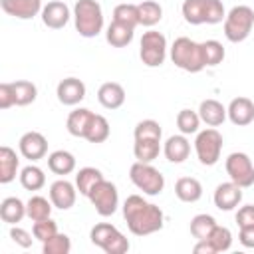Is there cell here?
<instances>
[{
    "mask_svg": "<svg viewBox=\"0 0 254 254\" xmlns=\"http://www.w3.org/2000/svg\"><path fill=\"white\" fill-rule=\"evenodd\" d=\"M222 143H224L222 135L214 127L198 131V135L194 139V151H196L200 165H204V167L216 165L220 159V153H222Z\"/></svg>",
    "mask_w": 254,
    "mask_h": 254,
    "instance_id": "cell-7",
    "label": "cell"
},
{
    "mask_svg": "<svg viewBox=\"0 0 254 254\" xmlns=\"http://www.w3.org/2000/svg\"><path fill=\"white\" fill-rule=\"evenodd\" d=\"M20 155L30 161H40L48 155V139L38 131H28L18 141Z\"/></svg>",
    "mask_w": 254,
    "mask_h": 254,
    "instance_id": "cell-11",
    "label": "cell"
},
{
    "mask_svg": "<svg viewBox=\"0 0 254 254\" xmlns=\"http://www.w3.org/2000/svg\"><path fill=\"white\" fill-rule=\"evenodd\" d=\"M2 10L18 20H32L42 14V0H0Z\"/></svg>",
    "mask_w": 254,
    "mask_h": 254,
    "instance_id": "cell-14",
    "label": "cell"
},
{
    "mask_svg": "<svg viewBox=\"0 0 254 254\" xmlns=\"http://www.w3.org/2000/svg\"><path fill=\"white\" fill-rule=\"evenodd\" d=\"M175 194L183 202H196L202 196V185L194 177H181L175 183Z\"/></svg>",
    "mask_w": 254,
    "mask_h": 254,
    "instance_id": "cell-23",
    "label": "cell"
},
{
    "mask_svg": "<svg viewBox=\"0 0 254 254\" xmlns=\"http://www.w3.org/2000/svg\"><path fill=\"white\" fill-rule=\"evenodd\" d=\"M109 133H111V127H109V121L103 117V115H93V121H91V125H89V131H87V135H85V139L89 141V143H103V141H107V137H109Z\"/></svg>",
    "mask_w": 254,
    "mask_h": 254,
    "instance_id": "cell-34",
    "label": "cell"
},
{
    "mask_svg": "<svg viewBox=\"0 0 254 254\" xmlns=\"http://www.w3.org/2000/svg\"><path fill=\"white\" fill-rule=\"evenodd\" d=\"M75 30L83 38H95L103 30V10L97 0H77L73 6Z\"/></svg>",
    "mask_w": 254,
    "mask_h": 254,
    "instance_id": "cell-2",
    "label": "cell"
},
{
    "mask_svg": "<svg viewBox=\"0 0 254 254\" xmlns=\"http://www.w3.org/2000/svg\"><path fill=\"white\" fill-rule=\"evenodd\" d=\"M139 58L147 67L163 65V62L167 58V38L161 32H155V30L145 32L143 38H141Z\"/></svg>",
    "mask_w": 254,
    "mask_h": 254,
    "instance_id": "cell-8",
    "label": "cell"
},
{
    "mask_svg": "<svg viewBox=\"0 0 254 254\" xmlns=\"http://www.w3.org/2000/svg\"><path fill=\"white\" fill-rule=\"evenodd\" d=\"M206 240H210V244L214 246L216 252H226V250H230V246H232V232H230L226 226L216 224L214 230L210 232V236H208Z\"/></svg>",
    "mask_w": 254,
    "mask_h": 254,
    "instance_id": "cell-39",
    "label": "cell"
},
{
    "mask_svg": "<svg viewBox=\"0 0 254 254\" xmlns=\"http://www.w3.org/2000/svg\"><path fill=\"white\" fill-rule=\"evenodd\" d=\"M42 250H44V254H67L71 250V240L67 234L58 232L56 236H52L50 240H46L42 244Z\"/></svg>",
    "mask_w": 254,
    "mask_h": 254,
    "instance_id": "cell-40",
    "label": "cell"
},
{
    "mask_svg": "<svg viewBox=\"0 0 254 254\" xmlns=\"http://www.w3.org/2000/svg\"><path fill=\"white\" fill-rule=\"evenodd\" d=\"M32 234L36 240H40L44 244L46 240H50L52 236L58 234V224H56V220H52V216L44 218V220H36L32 226Z\"/></svg>",
    "mask_w": 254,
    "mask_h": 254,
    "instance_id": "cell-42",
    "label": "cell"
},
{
    "mask_svg": "<svg viewBox=\"0 0 254 254\" xmlns=\"http://www.w3.org/2000/svg\"><path fill=\"white\" fill-rule=\"evenodd\" d=\"M10 238H12L18 246H22V248H30V246H32V234H30L28 230L16 226V224H12V228H10Z\"/></svg>",
    "mask_w": 254,
    "mask_h": 254,
    "instance_id": "cell-45",
    "label": "cell"
},
{
    "mask_svg": "<svg viewBox=\"0 0 254 254\" xmlns=\"http://www.w3.org/2000/svg\"><path fill=\"white\" fill-rule=\"evenodd\" d=\"M14 91H16V105H20V107L34 103L38 97V87L28 79L14 81Z\"/></svg>",
    "mask_w": 254,
    "mask_h": 254,
    "instance_id": "cell-37",
    "label": "cell"
},
{
    "mask_svg": "<svg viewBox=\"0 0 254 254\" xmlns=\"http://www.w3.org/2000/svg\"><path fill=\"white\" fill-rule=\"evenodd\" d=\"M198 115H200V121H204L206 125L210 127H218L224 123L226 119V107L216 101V99H204L200 101V107H198Z\"/></svg>",
    "mask_w": 254,
    "mask_h": 254,
    "instance_id": "cell-22",
    "label": "cell"
},
{
    "mask_svg": "<svg viewBox=\"0 0 254 254\" xmlns=\"http://www.w3.org/2000/svg\"><path fill=\"white\" fill-rule=\"evenodd\" d=\"M75 198H77V187L71 185L69 181L60 179V181L50 185V200L56 208L67 210L75 204Z\"/></svg>",
    "mask_w": 254,
    "mask_h": 254,
    "instance_id": "cell-12",
    "label": "cell"
},
{
    "mask_svg": "<svg viewBox=\"0 0 254 254\" xmlns=\"http://www.w3.org/2000/svg\"><path fill=\"white\" fill-rule=\"evenodd\" d=\"M214 226H216L214 216H210V214H196L190 220V234L196 240H204V238L210 236V232L214 230Z\"/></svg>",
    "mask_w": 254,
    "mask_h": 254,
    "instance_id": "cell-33",
    "label": "cell"
},
{
    "mask_svg": "<svg viewBox=\"0 0 254 254\" xmlns=\"http://www.w3.org/2000/svg\"><path fill=\"white\" fill-rule=\"evenodd\" d=\"M254 28V10L250 6H234L224 18V36L228 42H244Z\"/></svg>",
    "mask_w": 254,
    "mask_h": 254,
    "instance_id": "cell-4",
    "label": "cell"
},
{
    "mask_svg": "<svg viewBox=\"0 0 254 254\" xmlns=\"http://www.w3.org/2000/svg\"><path fill=\"white\" fill-rule=\"evenodd\" d=\"M56 95L64 105H77L85 97V83L77 77H65L58 83Z\"/></svg>",
    "mask_w": 254,
    "mask_h": 254,
    "instance_id": "cell-15",
    "label": "cell"
},
{
    "mask_svg": "<svg viewBox=\"0 0 254 254\" xmlns=\"http://www.w3.org/2000/svg\"><path fill=\"white\" fill-rule=\"evenodd\" d=\"M177 127L183 135H190L196 133L200 127V115L192 109H181L177 113Z\"/></svg>",
    "mask_w": 254,
    "mask_h": 254,
    "instance_id": "cell-38",
    "label": "cell"
},
{
    "mask_svg": "<svg viewBox=\"0 0 254 254\" xmlns=\"http://www.w3.org/2000/svg\"><path fill=\"white\" fill-rule=\"evenodd\" d=\"M137 10H139V26L151 28V26L159 24L163 18V8L155 0H145V2L137 4Z\"/></svg>",
    "mask_w": 254,
    "mask_h": 254,
    "instance_id": "cell-31",
    "label": "cell"
},
{
    "mask_svg": "<svg viewBox=\"0 0 254 254\" xmlns=\"http://www.w3.org/2000/svg\"><path fill=\"white\" fill-rule=\"evenodd\" d=\"M212 200H214V206L218 210H234L242 200V187H238L232 181L220 183L214 190Z\"/></svg>",
    "mask_w": 254,
    "mask_h": 254,
    "instance_id": "cell-13",
    "label": "cell"
},
{
    "mask_svg": "<svg viewBox=\"0 0 254 254\" xmlns=\"http://www.w3.org/2000/svg\"><path fill=\"white\" fill-rule=\"evenodd\" d=\"M226 175L230 177L232 183H236L242 189H248L254 185V165L246 153H230L226 157Z\"/></svg>",
    "mask_w": 254,
    "mask_h": 254,
    "instance_id": "cell-10",
    "label": "cell"
},
{
    "mask_svg": "<svg viewBox=\"0 0 254 254\" xmlns=\"http://www.w3.org/2000/svg\"><path fill=\"white\" fill-rule=\"evenodd\" d=\"M123 218L127 222V228L135 236L155 234L165 224L163 210L157 204L147 202L139 194H131V196L125 198V202H123Z\"/></svg>",
    "mask_w": 254,
    "mask_h": 254,
    "instance_id": "cell-1",
    "label": "cell"
},
{
    "mask_svg": "<svg viewBox=\"0 0 254 254\" xmlns=\"http://www.w3.org/2000/svg\"><path fill=\"white\" fill-rule=\"evenodd\" d=\"M93 111L85 109V107H79V109H73L69 115H67V121H65V127L69 131V135L73 137H81L85 139L87 131H89V125L93 121Z\"/></svg>",
    "mask_w": 254,
    "mask_h": 254,
    "instance_id": "cell-20",
    "label": "cell"
},
{
    "mask_svg": "<svg viewBox=\"0 0 254 254\" xmlns=\"http://www.w3.org/2000/svg\"><path fill=\"white\" fill-rule=\"evenodd\" d=\"M113 20L115 22H121L125 26H131V28H137L139 26V10H137V4H117L113 8Z\"/></svg>",
    "mask_w": 254,
    "mask_h": 254,
    "instance_id": "cell-36",
    "label": "cell"
},
{
    "mask_svg": "<svg viewBox=\"0 0 254 254\" xmlns=\"http://www.w3.org/2000/svg\"><path fill=\"white\" fill-rule=\"evenodd\" d=\"M89 238L97 248L107 254H125L129 250V240L123 236V232H119V228L109 222L95 224L89 232Z\"/></svg>",
    "mask_w": 254,
    "mask_h": 254,
    "instance_id": "cell-6",
    "label": "cell"
},
{
    "mask_svg": "<svg viewBox=\"0 0 254 254\" xmlns=\"http://www.w3.org/2000/svg\"><path fill=\"white\" fill-rule=\"evenodd\" d=\"M89 202L97 210L99 216H111L119 206V192L111 181H99L87 194Z\"/></svg>",
    "mask_w": 254,
    "mask_h": 254,
    "instance_id": "cell-9",
    "label": "cell"
},
{
    "mask_svg": "<svg viewBox=\"0 0 254 254\" xmlns=\"http://www.w3.org/2000/svg\"><path fill=\"white\" fill-rule=\"evenodd\" d=\"M16 105V91H14V83H0V109H8Z\"/></svg>",
    "mask_w": 254,
    "mask_h": 254,
    "instance_id": "cell-44",
    "label": "cell"
},
{
    "mask_svg": "<svg viewBox=\"0 0 254 254\" xmlns=\"http://www.w3.org/2000/svg\"><path fill=\"white\" fill-rule=\"evenodd\" d=\"M161 153V139H135L133 155L141 163H153Z\"/></svg>",
    "mask_w": 254,
    "mask_h": 254,
    "instance_id": "cell-27",
    "label": "cell"
},
{
    "mask_svg": "<svg viewBox=\"0 0 254 254\" xmlns=\"http://www.w3.org/2000/svg\"><path fill=\"white\" fill-rule=\"evenodd\" d=\"M196 254H216V250H214V246L210 244V240H196V244H194V248H192Z\"/></svg>",
    "mask_w": 254,
    "mask_h": 254,
    "instance_id": "cell-48",
    "label": "cell"
},
{
    "mask_svg": "<svg viewBox=\"0 0 254 254\" xmlns=\"http://www.w3.org/2000/svg\"><path fill=\"white\" fill-rule=\"evenodd\" d=\"M20 185L26 190H40L46 185V175L40 167L36 165H28L20 171Z\"/></svg>",
    "mask_w": 254,
    "mask_h": 254,
    "instance_id": "cell-32",
    "label": "cell"
},
{
    "mask_svg": "<svg viewBox=\"0 0 254 254\" xmlns=\"http://www.w3.org/2000/svg\"><path fill=\"white\" fill-rule=\"evenodd\" d=\"M26 216V204L18 196H8L0 204V218L6 224H18Z\"/></svg>",
    "mask_w": 254,
    "mask_h": 254,
    "instance_id": "cell-26",
    "label": "cell"
},
{
    "mask_svg": "<svg viewBox=\"0 0 254 254\" xmlns=\"http://www.w3.org/2000/svg\"><path fill=\"white\" fill-rule=\"evenodd\" d=\"M99 181H103V175H101V171L95 169V167H83V169H79L77 175H75V187H77L79 194H83V196H87L89 190H91Z\"/></svg>",
    "mask_w": 254,
    "mask_h": 254,
    "instance_id": "cell-30",
    "label": "cell"
},
{
    "mask_svg": "<svg viewBox=\"0 0 254 254\" xmlns=\"http://www.w3.org/2000/svg\"><path fill=\"white\" fill-rule=\"evenodd\" d=\"M226 113L234 125H238V127L250 125L254 121V103L248 97H234L230 101V105L226 107Z\"/></svg>",
    "mask_w": 254,
    "mask_h": 254,
    "instance_id": "cell-17",
    "label": "cell"
},
{
    "mask_svg": "<svg viewBox=\"0 0 254 254\" xmlns=\"http://www.w3.org/2000/svg\"><path fill=\"white\" fill-rule=\"evenodd\" d=\"M163 153H165L169 163H183L190 155V143L183 133L181 135H171L163 145Z\"/></svg>",
    "mask_w": 254,
    "mask_h": 254,
    "instance_id": "cell-18",
    "label": "cell"
},
{
    "mask_svg": "<svg viewBox=\"0 0 254 254\" xmlns=\"http://www.w3.org/2000/svg\"><path fill=\"white\" fill-rule=\"evenodd\" d=\"M236 222H238V228L240 226H252L254 224V204L240 206L236 212Z\"/></svg>",
    "mask_w": 254,
    "mask_h": 254,
    "instance_id": "cell-46",
    "label": "cell"
},
{
    "mask_svg": "<svg viewBox=\"0 0 254 254\" xmlns=\"http://www.w3.org/2000/svg\"><path fill=\"white\" fill-rule=\"evenodd\" d=\"M238 240L244 248H254V224L252 226H240Z\"/></svg>",
    "mask_w": 254,
    "mask_h": 254,
    "instance_id": "cell-47",
    "label": "cell"
},
{
    "mask_svg": "<svg viewBox=\"0 0 254 254\" xmlns=\"http://www.w3.org/2000/svg\"><path fill=\"white\" fill-rule=\"evenodd\" d=\"M226 18L222 0H206V24H220Z\"/></svg>",
    "mask_w": 254,
    "mask_h": 254,
    "instance_id": "cell-43",
    "label": "cell"
},
{
    "mask_svg": "<svg viewBox=\"0 0 254 254\" xmlns=\"http://www.w3.org/2000/svg\"><path fill=\"white\" fill-rule=\"evenodd\" d=\"M97 101L105 109H119L125 103V89L117 81H107L97 89Z\"/></svg>",
    "mask_w": 254,
    "mask_h": 254,
    "instance_id": "cell-19",
    "label": "cell"
},
{
    "mask_svg": "<svg viewBox=\"0 0 254 254\" xmlns=\"http://www.w3.org/2000/svg\"><path fill=\"white\" fill-rule=\"evenodd\" d=\"M171 60L177 67L190 71V73H198L200 69H204V60H202V48L198 42L181 36L173 42L171 46Z\"/></svg>",
    "mask_w": 254,
    "mask_h": 254,
    "instance_id": "cell-3",
    "label": "cell"
},
{
    "mask_svg": "<svg viewBox=\"0 0 254 254\" xmlns=\"http://www.w3.org/2000/svg\"><path fill=\"white\" fill-rule=\"evenodd\" d=\"M52 200L40 196V194H34L30 196V200L26 202V216L36 222V220H44V218H50L52 216Z\"/></svg>",
    "mask_w": 254,
    "mask_h": 254,
    "instance_id": "cell-29",
    "label": "cell"
},
{
    "mask_svg": "<svg viewBox=\"0 0 254 254\" xmlns=\"http://www.w3.org/2000/svg\"><path fill=\"white\" fill-rule=\"evenodd\" d=\"M48 169L56 175H69L75 171V157L69 153V151H64V149H58L54 153L48 155Z\"/></svg>",
    "mask_w": 254,
    "mask_h": 254,
    "instance_id": "cell-24",
    "label": "cell"
},
{
    "mask_svg": "<svg viewBox=\"0 0 254 254\" xmlns=\"http://www.w3.org/2000/svg\"><path fill=\"white\" fill-rule=\"evenodd\" d=\"M181 10L187 24L192 26L206 24V0H185Z\"/></svg>",
    "mask_w": 254,
    "mask_h": 254,
    "instance_id": "cell-28",
    "label": "cell"
},
{
    "mask_svg": "<svg viewBox=\"0 0 254 254\" xmlns=\"http://www.w3.org/2000/svg\"><path fill=\"white\" fill-rule=\"evenodd\" d=\"M69 8L60 0H52L42 8V22L52 30H60L69 22Z\"/></svg>",
    "mask_w": 254,
    "mask_h": 254,
    "instance_id": "cell-16",
    "label": "cell"
},
{
    "mask_svg": "<svg viewBox=\"0 0 254 254\" xmlns=\"http://www.w3.org/2000/svg\"><path fill=\"white\" fill-rule=\"evenodd\" d=\"M133 32H135V28L125 26V24L113 20V22L107 26L105 40H107V44H111L113 48H125V46L131 44V40H133Z\"/></svg>",
    "mask_w": 254,
    "mask_h": 254,
    "instance_id": "cell-25",
    "label": "cell"
},
{
    "mask_svg": "<svg viewBox=\"0 0 254 254\" xmlns=\"http://www.w3.org/2000/svg\"><path fill=\"white\" fill-rule=\"evenodd\" d=\"M200 48H202V60H204V65L206 67L218 65L224 60V48H222V44L218 40L200 42Z\"/></svg>",
    "mask_w": 254,
    "mask_h": 254,
    "instance_id": "cell-35",
    "label": "cell"
},
{
    "mask_svg": "<svg viewBox=\"0 0 254 254\" xmlns=\"http://www.w3.org/2000/svg\"><path fill=\"white\" fill-rule=\"evenodd\" d=\"M18 167H20V159H18L16 151L8 145H2L0 147V183L2 185L12 183L16 179Z\"/></svg>",
    "mask_w": 254,
    "mask_h": 254,
    "instance_id": "cell-21",
    "label": "cell"
},
{
    "mask_svg": "<svg viewBox=\"0 0 254 254\" xmlns=\"http://www.w3.org/2000/svg\"><path fill=\"white\" fill-rule=\"evenodd\" d=\"M135 139H161L163 129L155 119H143L135 125Z\"/></svg>",
    "mask_w": 254,
    "mask_h": 254,
    "instance_id": "cell-41",
    "label": "cell"
},
{
    "mask_svg": "<svg viewBox=\"0 0 254 254\" xmlns=\"http://www.w3.org/2000/svg\"><path fill=\"white\" fill-rule=\"evenodd\" d=\"M129 177H131V183L143 190V194H149V196H157L163 192L165 189V177L159 169H155L151 163H141V161H135L129 169Z\"/></svg>",
    "mask_w": 254,
    "mask_h": 254,
    "instance_id": "cell-5",
    "label": "cell"
}]
</instances>
